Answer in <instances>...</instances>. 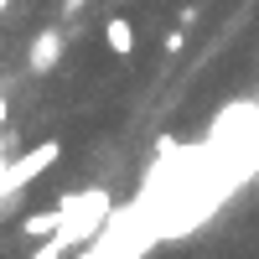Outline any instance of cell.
Masks as SVG:
<instances>
[{"label": "cell", "instance_id": "7a4b0ae2", "mask_svg": "<svg viewBox=\"0 0 259 259\" xmlns=\"http://www.w3.org/2000/svg\"><path fill=\"white\" fill-rule=\"evenodd\" d=\"M57 62H62V31L57 26H41L31 36V47H26V68L31 73H52Z\"/></svg>", "mask_w": 259, "mask_h": 259}, {"label": "cell", "instance_id": "3957f363", "mask_svg": "<svg viewBox=\"0 0 259 259\" xmlns=\"http://www.w3.org/2000/svg\"><path fill=\"white\" fill-rule=\"evenodd\" d=\"M104 41H109L114 57H130V52H135V26H130L124 16H109V21H104Z\"/></svg>", "mask_w": 259, "mask_h": 259}, {"label": "cell", "instance_id": "277c9868", "mask_svg": "<svg viewBox=\"0 0 259 259\" xmlns=\"http://www.w3.org/2000/svg\"><path fill=\"white\" fill-rule=\"evenodd\" d=\"M57 233V207L47 212H31V218H21V239H52Z\"/></svg>", "mask_w": 259, "mask_h": 259}, {"label": "cell", "instance_id": "8992f818", "mask_svg": "<svg viewBox=\"0 0 259 259\" xmlns=\"http://www.w3.org/2000/svg\"><path fill=\"white\" fill-rule=\"evenodd\" d=\"M62 11H83V0H62Z\"/></svg>", "mask_w": 259, "mask_h": 259}, {"label": "cell", "instance_id": "ba28073f", "mask_svg": "<svg viewBox=\"0 0 259 259\" xmlns=\"http://www.w3.org/2000/svg\"><path fill=\"white\" fill-rule=\"evenodd\" d=\"M6 6H11V0H0V11H6Z\"/></svg>", "mask_w": 259, "mask_h": 259}, {"label": "cell", "instance_id": "52a82bcc", "mask_svg": "<svg viewBox=\"0 0 259 259\" xmlns=\"http://www.w3.org/2000/svg\"><path fill=\"white\" fill-rule=\"evenodd\" d=\"M0 130H6V99H0Z\"/></svg>", "mask_w": 259, "mask_h": 259}, {"label": "cell", "instance_id": "5b68a950", "mask_svg": "<svg viewBox=\"0 0 259 259\" xmlns=\"http://www.w3.org/2000/svg\"><path fill=\"white\" fill-rule=\"evenodd\" d=\"M62 254H68V244H62V233H52V239H41V249L31 259H62Z\"/></svg>", "mask_w": 259, "mask_h": 259}, {"label": "cell", "instance_id": "6da1fadb", "mask_svg": "<svg viewBox=\"0 0 259 259\" xmlns=\"http://www.w3.org/2000/svg\"><path fill=\"white\" fill-rule=\"evenodd\" d=\"M104 218H109V187H89V192H78V197H62L57 202V233H62L68 249L94 244L99 228H104Z\"/></svg>", "mask_w": 259, "mask_h": 259}]
</instances>
